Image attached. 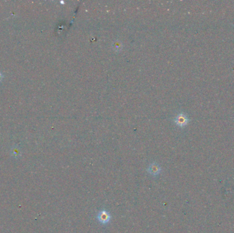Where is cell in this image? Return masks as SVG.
<instances>
[{
  "label": "cell",
  "instance_id": "1",
  "mask_svg": "<svg viewBox=\"0 0 234 233\" xmlns=\"http://www.w3.org/2000/svg\"><path fill=\"white\" fill-rule=\"evenodd\" d=\"M97 220L102 224H106L110 222L111 219V215L108 211L102 209L98 213L97 216Z\"/></svg>",
  "mask_w": 234,
  "mask_h": 233
},
{
  "label": "cell",
  "instance_id": "2",
  "mask_svg": "<svg viewBox=\"0 0 234 233\" xmlns=\"http://www.w3.org/2000/svg\"><path fill=\"white\" fill-rule=\"evenodd\" d=\"M189 121L187 116L183 113H180L177 114L174 118V122L179 127H184L187 125L188 122Z\"/></svg>",
  "mask_w": 234,
  "mask_h": 233
},
{
  "label": "cell",
  "instance_id": "3",
  "mask_svg": "<svg viewBox=\"0 0 234 233\" xmlns=\"http://www.w3.org/2000/svg\"><path fill=\"white\" fill-rule=\"evenodd\" d=\"M161 167H160V165L158 164L156 162H153L151 163L147 169V172L153 176H157L160 174L161 172Z\"/></svg>",
  "mask_w": 234,
  "mask_h": 233
},
{
  "label": "cell",
  "instance_id": "4",
  "mask_svg": "<svg viewBox=\"0 0 234 233\" xmlns=\"http://www.w3.org/2000/svg\"><path fill=\"white\" fill-rule=\"evenodd\" d=\"M11 153L14 157L17 158L21 155V150L17 146H15L13 147V149H11Z\"/></svg>",
  "mask_w": 234,
  "mask_h": 233
},
{
  "label": "cell",
  "instance_id": "5",
  "mask_svg": "<svg viewBox=\"0 0 234 233\" xmlns=\"http://www.w3.org/2000/svg\"><path fill=\"white\" fill-rule=\"evenodd\" d=\"M113 47H114V49H116V50H118V49L121 48V43H119L118 42V45H116V43H114V45H113Z\"/></svg>",
  "mask_w": 234,
  "mask_h": 233
},
{
  "label": "cell",
  "instance_id": "6",
  "mask_svg": "<svg viewBox=\"0 0 234 233\" xmlns=\"http://www.w3.org/2000/svg\"><path fill=\"white\" fill-rule=\"evenodd\" d=\"M4 75L3 73L1 71H0V83L2 82V80H4Z\"/></svg>",
  "mask_w": 234,
  "mask_h": 233
}]
</instances>
